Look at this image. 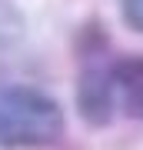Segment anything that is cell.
Segmentation results:
<instances>
[{"label":"cell","mask_w":143,"mask_h":150,"mask_svg":"<svg viewBox=\"0 0 143 150\" xmlns=\"http://www.w3.org/2000/svg\"><path fill=\"white\" fill-rule=\"evenodd\" d=\"M67 117L50 93L27 83H0V150L50 147L63 137Z\"/></svg>","instance_id":"obj_1"},{"label":"cell","mask_w":143,"mask_h":150,"mask_svg":"<svg viewBox=\"0 0 143 150\" xmlns=\"http://www.w3.org/2000/svg\"><path fill=\"white\" fill-rule=\"evenodd\" d=\"M77 110L90 127H106L117 117L113 107V90H110V67H87L77 83Z\"/></svg>","instance_id":"obj_2"},{"label":"cell","mask_w":143,"mask_h":150,"mask_svg":"<svg viewBox=\"0 0 143 150\" xmlns=\"http://www.w3.org/2000/svg\"><path fill=\"white\" fill-rule=\"evenodd\" d=\"M113 107L123 117L143 120V57H120L110 64Z\"/></svg>","instance_id":"obj_3"},{"label":"cell","mask_w":143,"mask_h":150,"mask_svg":"<svg viewBox=\"0 0 143 150\" xmlns=\"http://www.w3.org/2000/svg\"><path fill=\"white\" fill-rule=\"evenodd\" d=\"M23 37V17L10 0H0V47H10Z\"/></svg>","instance_id":"obj_4"},{"label":"cell","mask_w":143,"mask_h":150,"mask_svg":"<svg viewBox=\"0 0 143 150\" xmlns=\"http://www.w3.org/2000/svg\"><path fill=\"white\" fill-rule=\"evenodd\" d=\"M120 13L127 20V27L143 33V0H120Z\"/></svg>","instance_id":"obj_5"}]
</instances>
